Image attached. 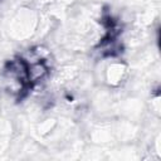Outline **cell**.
I'll return each mask as SVG.
<instances>
[{
    "mask_svg": "<svg viewBox=\"0 0 161 161\" xmlns=\"http://www.w3.org/2000/svg\"><path fill=\"white\" fill-rule=\"evenodd\" d=\"M47 73H48V67L45 64V60H36L28 64L26 75H28V82L30 83L39 82L47 75Z\"/></svg>",
    "mask_w": 161,
    "mask_h": 161,
    "instance_id": "obj_1",
    "label": "cell"
}]
</instances>
